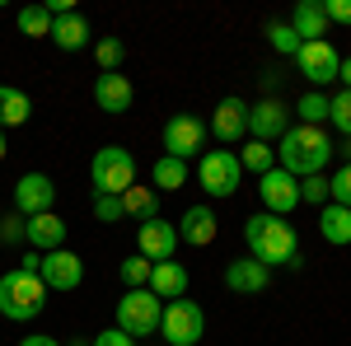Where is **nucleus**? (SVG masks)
<instances>
[{
  "mask_svg": "<svg viewBox=\"0 0 351 346\" xmlns=\"http://www.w3.org/2000/svg\"><path fill=\"white\" fill-rule=\"evenodd\" d=\"M24 243H33V253H56V248H66V220L56 211L28 215L24 220Z\"/></svg>",
  "mask_w": 351,
  "mask_h": 346,
  "instance_id": "nucleus-16",
  "label": "nucleus"
},
{
  "mask_svg": "<svg viewBox=\"0 0 351 346\" xmlns=\"http://www.w3.org/2000/svg\"><path fill=\"white\" fill-rule=\"evenodd\" d=\"M94 103L99 112H127L136 103V89L127 75H117V71H99V80H94Z\"/></svg>",
  "mask_w": 351,
  "mask_h": 346,
  "instance_id": "nucleus-19",
  "label": "nucleus"
},
{
  "mask_svg": "<svg viewBox=\"0 0 351 346\" xmlns=\"http://www.w3.org/2000/svg\"><path fill=\"white\" fill-rule=\"evenodd\" d=\"M150 295H160L164 304L169 299H183L188 295V267L183 262H155L150 267V286H145Z\"/></svg>",
  "mask_w": 351,
  "mask_h": 346,
  "instance_id": "nucleus-21",
  "label": "nucleus"
},
{
  "mask_svg": "<svg viewBox=\"0 0 351 346\" xmlns=\"http://www.w3.org/2000/svg\"><path fill=\"white\" fill-rule=\"evenodd\" d=\"M202 150H206V122H197L188 112H178V117L164 122V155L188 164L192 155H202Z\"/></svg>",
  "mask_w": 351,
  "mask_h": 346,
  "instance_id": "nucleus-8",
  "label": "nucleus"
},
{
  "mask_svg": "<svg viewBox=\"0 0 351 346\" xmlns=\"http://www.w3.org/2000/svg\"><path fill=\"white\" fill-rule=\"evenodd\" d=\"M5 155H10V145H5V132H0V160H5Z\"/></svg>",
  "mask_w": 351,
  "mask_h": 346,
  "instance_id": "nucleus-43",
  "label": "nucleus"
},
{
  "mask_svg": "<svg viewBox=\"0 0 351 346\" xmlns=\"http://www.w3.org/2000/svg\"><path fill=\"white\" fill-rule=\"evenodd\" d=\"M122 211H127V220H141V225H145V220H155V215H160V192H155V187H127V192H122Z\"/></svg>",
  "mask_w": 351,
  "mask_h": 346,
  "instance_id": "nucleus-24",
  "label": "nucleus"
},
{
  "mask_svg": "<svg viewBox=\"0 0 351 346\" xmlns=\"http://www.w3.org/2000/svg\"><path fill=\"white\" fill-rule=\"evenodd\" d=\"M43 304H47V286H43V276H33L24 267H10L5 276H0V314L10 323H28L43 314Z\"/></svg>",
  "mask_w": 351,
  "mask_h": 346,
  "instance_id": "nucleus-3",
  "label": "nucleus"
},
{
  "mask_svg": "<svg viewBox=\"0 0 351 346\" xmlns=\"http://www.w3.org/2000/svg\"><path fill=\"white\" fill-rule=\"evenodd\" d=\"M160 319H164V299L141 286V291H127L122 299H117V323H112V328H122V332L136 342V337L160 332Z\"/></svg>",
  "mask_w": 351,
  "mask_h": 346,
  "instance_id": "nucleus-5",
  "label": "nucleus"
},
{
  "mask_svg": "<svg viewBox=\"0 0 351 346\" xmlns=\"http://www.w3.org/2000/svg\"><path fill=\"white\" fill-rule=\"evenodd\" d=\"M337 80H342V89H351V56H342V66H337Z\"/></svg>",
  "mask_w": 351,
  "mask_h": 346,
  "instance_id": "nucleus-41",
  "label": "nucleus"
},
{
  "mask_svg": "<svg viewBox=\"0 0 351 346\" xmlns=\"http://www.w3.org/2000/svg\"><path fill=\"white\" fill-rule=\"evenodd\" d=\"M267 42H271V47H276L281 56H295L300 47H304V42L295 38V28H291V24H281V19H276V24H267Z\"/></svg>",
  "mask_w": 351,
  "mask_h": 346,
  "instance_id": "nucleus-32",
  "label": "nucleus"
},
{
  "mask_svg": "<svg viewBox=\"0 0 351 346\" xmlns=\"http://www.w3.org/2000/svg\"><path fill=\"white\" fill-rule=\"evenodd\" d=\"M216 234H220V220L211 206H188L178 220V243H188V248H211Z\"/></svg>",
  "mask_w": 351,
  "mask_h": 346,
  "instance_id": "nucleus-17",
  "label": "nucleus"
},
{
  "mask_svg": "<svg viewBox=\"0 0 351 346\" xmlns=\"http://www.w3.org/2000/svg\"><path fill=\"white\" fill-rule=\"evenodd\" d=\"M239 178H243V164L234 150H202V160H197V183H202V192L206 197H234L239 192Z\"/></svg>",
  "mask_w": 351,
  "mask_h": 346,
  "instance_id": "nucleus-6",
  "label": "nucleus"
},
{
  "mask_svg": "<svg viewBox=\"0 0 351 346\" xmlns=\"http://www.w3.org/2000/svg\"><path fill=\"white\" fill-rule=\"evenodd\" d=\"M319 234H324L328 243H337V248H347L351 243V211L347 206H319Z\"/></svg>",
  "mask_w": 351,
  "mask_h": 346,
  "instance_id": "nucleus-23",
  "label": "nucleus"
},
{
  "mask_svg": "<svg viewBox=\"0 0 351 346\" xmlns=\"http://www.w3.org/2000/svg\"><path fill=\"white\" fill-rule=\"evenodd\" d=\"M19 346H61L56 337H43V332H33V337H19Z\"/></svg>",
  "mask_w": 351,
  "mask_h": 346,
  "instance_id": "nucleus-40",
  "label": "nucleus"
},
{
  "mask_svg": "<svg viewBox=\"0 0 351 346\" xmlns=\"http://www.w3.org/2000/svg\"><path fill=\"white\" fill-rule=\"evenodd\" d=\"M234 155H239V164L248 169V173H258V178H263L267 169H276V150H271V145H263V140H248V145H243V150H234Z\"/></svg>",
  "mask_w": 351,
  "mask_h": 346,
  "instance_id": "nucleus-28",
  "label": "nucleus"
},
{
  "mask_svg": "<svg viewBox=\"0 0 351 346\" xmlns=\"http://www.w3.org/2000/svg\"><path fill=\"white\" fill-rule=\"evenodd\" d=\"M328 122L351 140V89H337V94L328 99Z\"/></svg>",
  "mask_w": 351,
  "mask_h": 346,
  "instance_id": "nucleus-31",
  "label": "nucleus"
},
{
  "mask_svg": "<svg viewBox=\"0 0 351 346\" xmlns=\"http://www.w3.org/2000/svg\"><path fill=\"white\" fill-rule=\"evenodd\" d=\"M94 61H99V71H117L127 61V42L122 38H99L94 42Z\"/></svg>",
  "mask_w": 351,
  "mask_h": 346,
  "instance_id": "nucleus-30",
  "label": "nucleus"
},
{
  "mask_svg": "<svg viewBox=\"0 0 351 346\" xmlns=\"http://www.w3.org/2000/svg\"><path fill=\"white\" fill-rule=\"evenodd\" d=\"M33 103H28L24 89H14V84H0V132L5 127H24Z\"/></svg>",
  "mask_w": 351,
  "mask_h": 346,
  "instance_id": "nucleus-25",
  "label": "nucleus"
},
{
  "mask_svg": "<svg viewBox=\"0 0 351 346\" xmlns=\"http://www.w3.org/2000/svg\"><path fill=\"white\" fill-rule=\"evenodd\" d=\"M286 24L295 28L300 42H324L328 33V14H324V0H300L295 10H291V19Z\"/></svg>",
  "mask_w": 351,
  "mask_h": 346,
  "instance_id": "nucleus-20",
  "label": "nucleus"
},
{
  "mask_svg": "<svg viewBox=\"0 0 351 346\" xmlns=\"http://www.w3.org/2000/svg\"><path fill=\"white\" fill-rule=\"evenodd\" d=\"M258 197H263L267 215H291L300 206V178H291L286 169H267L258 178Z\"/></svg>",
  "mask_w": 351,
  "mask_h": 346,
  "instance_id": "nucleus-12",
  "label": "nucleus"
},
{
  "mask_svg": "<svg viewBox=\"0 0 351 346\" xmlns=\"http://www.w3.org/2000/svg\"><path fill=\"white\" fill-rule=\"evenodd\" d=\"M291 132V108L281 103V99H258V103L248 108V136L253 140H263V145H271V140H281V136Z\"/></svg>",
  "mask_w": 351,
  "mask_h": 346,
  "instance_id": "nucleus-10",
  "label": "nucleus"
},
{
  "mask_svg": "<svg viewBox=\"0 0 351 346\" xmlns=\"http://www.w3.org/2000/svg\"><path fill=\"white\" fill-rule=\"evenodd\" d=\"M295 66H300V75L314 84V89H324V84L337 80V66H342V56H337V47L332 42H304L295 52Z\"/></svg>",
  "mask_w": 351,
  "mask_h": 346,
  "instance_id": "nucleus-11",
  "label": "nucleus"
},
{
  "mask_svg": "<svg viewBox=\"0 0 351 346\" xmlns=\"http://www.w3.org/2000/svg\"><path fill=\"white\" fill-rule=\"evenodd\" d=\"M89 346H136L122 328H108V332H99V337H89Z\"/></svg>",
  "mask_w": 351,
  "mask_h": 346,
  "instance_id": "nucleus-39",
  "label": "nucleus"
},
{
  "mask_svg": "<svg viewBox=\"0 0 351 346\" xmlns=\"http://www.w3.org/2000/svg\"><path fill=\"white\" fill-rule=\"evenodd\" d=\"M267 286H271V271L263 262H253V258H234V262H225V291L263 295Z\"/></svg>",
  "mask_w": 351,
  "mask_h": 346,
  "instance_id": "nucleus-18",
  "label": "nucleus"
},
{
  "mask_svg": "<svg viewBox=\"0 0 351 346\" xmlns=\"http://www.w3.org/2000/svg\"><path fill=\"white\" fill-rule=\"evenodd\" d=\"M206 132H211L220 145L230 150L239 136H248V103H243V99H220V103H216V117H211V127H206Z\"/></svg>",
  "mask_w": 351,
  "mask_h": 346,
  "instance_id": "nucleus-15",
  "label": "nucleus"
},
{
  "mask_svg": "<svg viewBox=\"0 0 351 346\" xmlns=\"http://www.w3.org/2000/svg\"><path fill=\"white\" fill-rule=\"evenodd\" d=\"M328 24H351V0H324Z\"/></svg>",
  "mask_w": 351,
  "mask_h": 346,
  "instance_id": "nucleus-38",
  "label": "nucleus"
},
{
  "mask_svg": "<svg viewBox=\"0 0 351 346\" xmlns=\"http://www.w3.org/2000/svg\"><path fill=\"white\" fill-rule=\"evenodd\" d=\"M243 243H248V258L253 262H263L271 271V267H300L304 262V253H300V234L295 225H286V215H248L243 220Z\"/></svg>",
  "mask_w": 351,
  "mask_h": 346,
  "instance_id": "nucleus-1",
  "label": "nucleus"
},
{
  "mask_svg": "<svg viewBox=\"0 0 351 346\" xmlns=\"http://www.w3.org/2000/svg\"><path fill=\"white\" fill-rule=\"evenodd\" d=\"M61 346H89V342H84V337H75V342H61Z\"/></svg>",
  "mask_w": 351,
  "mask_h": 346,
  "instance_id": "nucleus-44",
  "label": "nucleus"
},
{
  "mask_svg": "<svg viewBox=\"0 0 351 346\" xmlns=\"http://www.w3.org/2000/svg\"><path fill=\"white\" fill-rule=\"evenodd\" d=\"M52 42L61 47V52H80V47H89V19L84 14H61V19H52Z\"/></svg>",
  "mask_w": 351,
  "mask_h": 346,
  "instance_id": "nucleus-22",
  "label": "nucleus"
},
{
  "mask_svg": "<svg viewBox=\"0 0 351 346\" xmlns=\"http://www.w3.org/2000/svg\"><path fill=\"white\" fill-rule=\"evenodd\" d=\"M300 201H309V206H328V178H324V173L300 178Z\"/></svg>",
  "mask_w": 351,
  "mask_h": 346,
  "instance_id": "nucleus-35",
  "label": "nucleus"
},
{
  "mask_svg": "<svg viewBox=\"0 0 351 346\" xmlns=\"http://www.w3.org/2000/svg\"><path fill=\"white\" fill-rule=\"evenodd\" d=\"M136 253L145 258V262H173V253H178V225H169V220H145V225H136Z\"/></svg>",
  "mask_w": 351,
  "mask_h": 346,
  "instance_id": "nucleus-9",
  "label": "nucleus"
},
{
  "mask_svg": "<svg viewBox=\"0 0 351 346\" xmlns=\"http://www.w3.org/2000/svg\"><path fill=\"white\" fill-rule=\"evenodd\" d=\"M89 178H94V187H99V197H122V192L136 183L132 150H122V145H104V150H94V160H89Z\"/></svg>",
  "mask_w": 351,
  "mask_h": 346,
  "instance_id": "nucleus-4",
  "label": "nucleus"
},
{
  "mask_svg": "<svg viewBox=\"0 0 351 346\" xmlns=\"http://www.w3.org/2000/svg\"><path fill=\"white\" fill-rule=\"evenodd\" d=\"M202 332H206V314H202V304L197 299H169L164 304V319H160V337L169 346H197L202 342Z\"/></svg>",
  "mask_w": 351,
  "mask_h": 346,
  "instance_id": "nucleus-7",
  "label": "nucleus"
},
{
  "mask_svg": "<svg viewBox=\"0 0 351 346\" xmlns=\"http://www.w3.org/2000/svg\"><path fill=\"white\" fill-rule=\"evenodd\" d=\"M337 155H342V160L351 164V140H342V145H337Z\"/></svg>",
  "mask_w": 351,
  "mask_h": 346,
  "instance_id": "nucleus-42",
  "label": "nucleus"
},
{
  "mask_svg": "<svg viewBox=\"0 0 351 346\" xmlns=\"http://www.w3.org/2000/svg\"><path fill=\"white\" fill-rule=\"evenodd\" d=\"M328 201L351 211V164H337V173L328 178Z\"/></svg>",
  "mask_w": 351,
  "mask_h": 346,
  "instance_id": "nucleus-34",
  "label": "nucleus"
},
{
  "mask_svg": "<svg viewBox=\"0 0 351 346\" xmlns=\"http://www.w3.org/2000/svg\"><path fill=\"white\" fill-rule=\"evenodd\" d=\"M300 122H304V127H324L328 122V94H319V89H309V94H304V99H300Z\"/></svg>",
  "mask_w": 351,
  "mask_h": 346,
  "instance_id": "nucleus-29",
  "label": "nucleus"
},
{
  "mask_svg": "<svg viewBox=\"0 0 351 346\" xmlns=\"http://www.w3.org/2000/svg\"><path fill=\"white\" fill-rule=\"evenodd\" d=\"M337 155V145H332V136L324 127H304V122H291V132L276 140V169H286L291 178H309V173H324L328 160Z\"/></svg>",
  "mask_w": 351,
  "mask_h": 346,
  "instance_id": "nucleus-2",
  "label": "nucleus"
},
{
  "mask_svg": "<svg viewBox=\"0 0 351 346\" xmlns=\"http://www.w3.org/2000/svg\"><path fill=\"white\" fill-rule=\"evenodd\" d=\"M14 24L24 38H52V14H47V5H24L19 14H14Z\"/></svg>",
  "mask_w": 351,
  "mask_h": 346,
  "instance_id": "nucleus-27",
  "label": "nucleus"
},
{
  "mask_svg": "<svg viewBox=\"0 0 351 346\" xmlns=\"http://www.w3.org/2000/svg\"><path fill=\"white\" fill-rule=\"evenodd\" d=\"M150 267H155V262H145L141 253H132V258L122 262V286H127V291H141V286H150Z\"/></svg>",
  "mask_w": 351,
  "mask_h": 346,
  "instance_id": "nucleus-33",
  "label": "nucleus"
},
{
  "mask_svg": "<svg viewBox=\"0 0 351 346\" xmlns=\"http://www.w3.org/2000/svg\"><path fill=\"white\" fill-rule=\"evenodd\" d=\"M0 243H24V215L19 211L0 215Z\"/></svg>",
  "mask_w": 351,
  "mask_h": 346,
  "instance_id": "nucleus-37",
  "label": "nucleus"
},
{
  "mask_svg": "<svg viewBox=\"0 0 351 346\" xmlns=\"http://www.w3.org/2000/svg\"><path fill=\"white\" fill-rule=\"evenodd\" d=\"M94 220H99V225H117V220H127L122 197H94Z\"/></svg>",
  "mask_w": 351,
  "mask_h": 346,
  "instance_id": "nucleus-36",
  "label": "nucleus"
},
{
  "mask_svg": "<svg viewBox=\"0 0 351 346\" xmlns=\"http://www.w3.org/2000/svg\"><path fill=\"white\" fill-rule=\"evenodd\" d=\"M52 201H56V187L47 173H24L19 183H14V211L24 215H43V211H52Z\"/></svg>",
  "mask_w": 351,
  "mask_h": 346,
  "instance_id": "nucleus-14",
  "label": "nucleus"
},
{
  "mask_svg": "<svg viewBox=\"0 0 351 346\" xmlns=\"http://www.w3.org/2000/svg\"><path fill=\"white\" fill-rule=\"evenodd\" d=\"M150 183L160 187V192H173V187H183V183H188V164L173 160V155H160V160H155V169H150Z\"/></svg>",
  "mask_w": 351,
  "mask_h": 346,
  "instance_id": "nucleus-26",
  "label": "nucleus"
},
{
  "mask_svg": "<svg viewBox=\"0 0 351 346\" xmlns=\"http://www.w3.org/2000/svg\"><path fill=\"white\" fill-rule=\"evenodd\" d=\"M38 276H43V286L47 291H75L84 281V262L80 253H71V248H56V253H43V267H38Z\"/></svg>",
  "mask_w": 351,
  "mask_h": 346,
  "instance_id": "nucleus-13",
  "label": "nucleus"
}]
</instances>
